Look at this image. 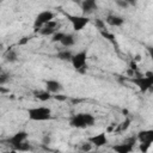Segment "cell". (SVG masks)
Returning <instances> with one entry per match:
<instances>
[{
	"label": "cell",
	"instance_id": "1",
	"mask_svg": "<svg viewBox=\"0 0 153 153\" xmlns=\"http://www.w3.org/2000/svg\"><path fill=\"white\" fill-rule=\"evenodd\" d=\"M27 136L29 134L25 131V130H19L17 131L16 134H13L11 137H8V143L16 149V151H19V152H26L31 148L30 143L26 141L27 140Z\"/></svg>",
	"mask_w": 153,
	"mask_h": 153
},
{
	"label": "cell",
	"instance_id": "2",
	"mask_svg": "<svg viewBox=\"0 0 153 153\" xmlns=\"http://www.w3.org/2000/svg\"><path fill=\"white\" fill-rule=\"evenodd\" d=\"M96 122V117L88 112H79L74 116L71 117L69 120V124L73 128H87V127H92Z\"/></svg>",
	"mask_w": 153,
	"mask_h": 153
},
{
	"label": "cell",
	"instance_id": "3",
	"mask_svg": "<svg viewBox=\"0 0 153 153\" xmlns=\"http://www.w3.org/2000/svg\"><path fill=\"white\" fill-rule=\"evenodd\" d=\"M27 116L35 122L49 121L51 118V109L48 106H33L27 109Z\"/></svg>",
	"mask_w": 153,
	"mask_h": 153
},
{
	"label": "cell",
	"instance_id": "4",
	"mask_svg": "<svg viewBox=\"0 0 153 153\" xmlns=\"http://www.w3.org/2000/svg\"><path fill=\"white\" fill-rule=\"evenodd\" d=\"M131 81L140 88L141 92H146V91L151 90L152 86H153V73L152 72H147L142 76L133 78Z\"/></svg>",
	"mask_w": 153,
	"mask_h": 153
},
{
	"label": "cell",
	"instance_id": "5",
	"mask_svg": "<svg viewBox=\"0 0 153 153\" xmlns=\"http://www.w3.org/2000/svg\"><path fill=\"white\" fill-rule=\"evenodd\" d=\"M54 13L51 12V11H42V12H39L37 16H36V18H35V22H33V29H35V31H39L41 30V27L42 26H44L45 24H48L49 22H51V20H54Z\"/></svg>",
	"mask_w": 153,
	"mask_h": 153
},
{
	"label": "cell",
	"instance_id": "6",
	"mask_svg": "<svg viewBox=\"0 0 153 153\" xmlns=\"http://www.w3.org/2000/svg\"><path fill=\"white\" fill-rule=\"evenodd\" d=\"M135 142H136V137L131 136V137H128L117 145H114L112 149L115 153H131L134 149Z\"/></svg>",
	"mask_w": 153,
	"mask_h": 153
},
{
	"label": "cell",
	"instance_id": "7",
	"mask_svg": "<svg viewBox=\"0 0 153 153\" xmlns=\"http://www.w3.org/2000/svg\"><path fill=\"white\" fill-rule=\"evenodd\" d=\"M68 20L72 24V27L74 31H80L82 30L88 23H90V18L87 16H75V14H67Z\"/></svg>",
	"mask_w": 153,
	"mask_h": 153
},
{
	"label": "cell",
	"instance_id": "8",
	"mask_svg": "<svg viewBox=\"0 0 153 153\" xmlns=\"http://www.w3.org/2000/svg\"><path fill=\"white\" fill-rule=\"evenodd\" d=\"M72 66L75 69H84L86 68V62H87V51L86 50H80L76 54H73L71 59Z\"/></svg>",
	"mask_w": 153,
	"mask_h": 153
},
{
	"label": "cell",
	"instance_id": "9",
	"mask_svg": "<svg viewBox=\"0 0 153 153\" xmlns=\"http://www.w3.org/2000/svg\"><path fill=\"white\" fill-rule=\"evenodd\" d=\"M62 90V84L55 79H49L45 81V91L50 94H57Z\"/></svg>",
	"mask_w": 153,
	"mask_h": 153
},
{
	"label": "cell",
	"instance_id": "10",
	"mask_svg": "<svg viewBox=\"0 0 153 153\" xmlns=\"http://www.w3.org/2000/svg\"><path fill=\"white\" fill-rule=\"evenodd\" d=\"M88 142L96 147H102L108 143V136L105 133H99V134H96V135L88 137Z\"/></svg>",
	"mask_w": 153,
	"mask_h": 153
},
{
	"label": "cell",
	"instance_id": "11",
	"mask_svg": "<svg viewBox=\"0 0 153 153\" xmlns=\"http://www.w3.org/2000/svg\"><path fill=\"white\" fill-rule=\"evenodd\" d=\"M38 32L43 36H53L55 32H57V22H55V20L49 22L48 24L42 26Z\"/></svg>",
	"mask_w": 153,
	"mask_h": 153
},
{
	"label": "cell",
	"instance_id": "12",
	"mask_svg": "<svg viewBox=\"0 0 153 153\" xmlns=\"http://www.w3.org/2000/svg\"><path fill=\"white\" fill-rule=\"evenodd\" d=\"M136 140L140 141V143H152L153 142V130L148 129V130H141L139 131Z\"/></svg>",
	"mask_w": 153,
	"mask_h": 153
},
{
	"label": "cell",
	"instance_id": "13",
	"mask_svg": "<svg viewBox=\"0 0 153 153\" xmlns=\"http://www.w3.org/2000/svg\"><path fill=\"white\" fill-rule=\"evenodd\" d=\"M81 10H82V16L92 13L94 10H97V2L94 0H85L81 4Z\"/></svg>",
	"mask_w": 153,
	"mask_h": 153
},
{
	"label": "cell",
	"instance_id": "14",
	"mask_svg": "<svg viewBox=\"0 0 153 153\" xmlns=\"http://www.w3.org/2000/svg\"><path fill=\"white\" fill-rule=\"evenodd\" d=\"M105 22L111 26H121L124 23V18L121 16H117V14H109L105 18Z\"/></svg>",
	"mask_w": 153,
	"mask_h": 153
},
{
	"label": "cell",
	"instance_id": "15",
	"mask_svg": "<svg viewBox=\"0 0 153 153\" xmlns=\"http://www.w3.org/2000/svg\"><path fill=\"white\" fill-rule=\"evenodd\" d=\"M60 43H61L63 47H66V48L73 47V45L75 44V36H74L73 33H65V36H63V38L61 39Z\"/></svg>",
	"mask_w": 153,
	"mask_h": 153
},
{
	"label": "cell",
	"instance_id": "16",
	"mask_svg": "<svg viewBox=\"0 0 153 153\" xmlns=\"http://www.w3.org/2000/svg\"><path fill=\"white\" fill-rule=\"evenodd\" d=\"M33 96H35L38 100H41V102H47V100H49V99L51 98V94H50L48 91H45V90H37V91H33Z\"/></svg>",
	"mask_w": 153,
	"mask_h": 153
},
{
	"label": "cell",
	"instance_id": "17",
	"mask_svg": "<svg viewBox=\"0 0 153 153\" xmlns=\"http://www.w3.org/2000/svg\"><path fill=\"white\" fill-rule=\"evenodd\" d=\"M4 57H5V60H6L7 62L12 63V62H16V61L18 60V54H17V51H16L14 49H8V50L5 53Z\"/></svg>",
	"mask_w": 153,
	"mask_h": 153
},
{
	"label": "cell",
	"instance_id": "18",
	"mask_svg": "<svg viewBox=\"0 0 153 153\" xmlns=\"http://www.w3.org/2000/svg\"><path fill=\"white\" fill-rule=\"evenodd\" d=\"M57 59L59 60H63V61H71V59H72V56H73V54H72V51H69V50H61V51H59L57 53Z\"/></svg>",
	"mask_w": 153,
	"mask_h": 153
},
{
	"label": "cell",
	"instance_id": "19",
	"mask_svg": "<svg viewBox=\"0 0 153 153\" xmlns=\"http://www.w3.org/2000/svg\"><path fill=\"white\" fill-rule=\"evenodd\" d=\"M63 36H65V32H60V31H57V32H55L53 36H51V42H61V39L63 38Z\"/></svg>",
	"mask_w": 153,
	"mask_h": 153
},
{
	"label": "cell",
	"instance_id": "20",
	"mask_svg": "<svg viewBox=\"0 0 153 153\" xmlns=\"http://www.w3.org/2000/svg\"><path fill=\"white\" fill-rule=\"evenodd\" d=\"M130 126V120L129 118H126L120 126H118V130L120 131H123V130H127V128Z\"/></svg>",
	"mask_w": 153,
	"mask_h": 153
},
{
	"label": "cell",
	"instance_id": "21",
	"mask_svg": "<svg viewBox=\"0 0 153 153\" xmlns=\"http://www.w3.org/2000/svg\"><path fill=\"white\" fill-rule=\"evenodd\" d=\"M8 79H10V75H8L7 73L1 72V73H0V86L5 85V84L8 81Z\"/></svg>",
	"mask_w": 153,
	"mask_h": 153
},
{
	"label": "cell",
	"instance_id": "22",
	"mask_svg": "<svg viewBox=\"0 0 153 153\" xmlns=\"http://www.w3.org/2000/svg\"><path fill=\"white\" fill-rule=\"evenodd\" d=\"M92 151V145L90 142H85L81 145V152H88Z\"/></svg>",
	"mask_w": 153,
	"mask_h": 153
},
{
	"label": "cell",
	"instance_id": "23",
	"mask_svg": "<svg viewBox=\"0 0 153 153\" xmlns=\"http://www.w3.org/2000/svg\"><path fill=\"white\" fill-rule=\"evenodd\" d=\"M151 145H152V143H147V142H146V143H140V151L143 152V153H146L147 149L151 147Z\"/></svg>",
	"mask_w": 153,
	"mask_h": 153
},
{
	"label": "cell",
	"instance_id": "24",
	"mask_svg": "<svg viewBox=\"0 0 153 153\" xmlns=\"http://www.w3.org/2000/svg\"><path fill=\"white\" fill-rule=\"evenodd\" d=\"M29 39H30V38H29L27 36H24V37H23L22 39H19L18 44H19V45H24V44H26V43L29 42Z\"/></svg>",
	"mask_w": 153,
	"mask_h": 153
},
{
	"label": "cell",
	"instance_id": "25",
	"mask_svg": "<svg viewBox=\"0 0 153 153\" xmlns=\"http://www.w3.org/2000/svg\"><path fill=\"white\" fill-rule=\"evenodd\" d=\"M96 25H97L99 29H103V27H104V23H103L100 19H96Z\"/></svg>",
	"mask_w": 153,
	"mask_h": 153
},
{
	"label": "cell",
	"instance_id": "26",
	"mask_svg": "<svg viewBox=\"0 0 153 153\" xmlns=\"http://www.w3.org/2000/svg\"><path fill=\"white\" fill-rule=\"evenodd\" d=\"M117 4H118L120 6H122V7H127V6H128V2H127V1H117Z\"/></svg>",
	"mask_w": 153,
	"mask_h": 153
},
{
	"label": "cell",
	"instance_id": "27",
	"mask_svg": "<svg viewBox=\"0 0 153 153\" xmlns=\"http://www.w3.org/2000/svg\"><path fill=\"white\" fill-rule=\"evenodd\" d=\"M78 153H98V152H93V151H88V152H78Z\"/></svg>",
	"mask_w": 153,
	"mask_h": 153
},
{
	"label": "cell",
	"instance_id": "28",
	"mask_svg": "<svg viewBox=\"0 0 153 153\" xmlns=\"http://www.w3.org/2000/svg\"><path fill=\"white\" fill-rule=\"evenodd\" d=\"M1 72H2V71H1V67H0V73H1Z\"/></svg>",
	"mask_w": 153,
	"mask_h": 153
}]
</instances>
